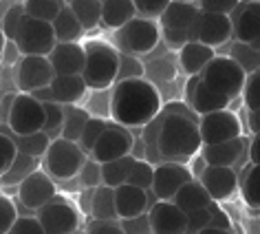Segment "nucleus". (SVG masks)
Returning a JSON list of instances; mask_svg holds the SVG:
<instances>
[{"label": "nucleus", "mask_w": 260, "mask_h": 234, "mask_svg": "<svg viewBox=\"0 0 260 234\" xmlns=\"http://www.w3.org/2000/svg\"><path fill=\"white\" fill-rule=\"evenodd\" d=\"M86 161H88V155L82 151L80 144L57 137L53 139L47 157H44V166H47V172L53 179H73V177H80Z\"/></svg>", "instance_id": "6"}, {"label": "nucleus", "mask_w": 260, "mask_h": 234, "mask_svg": "<svg viewBox=\"0 0 260 234\" xmlns=\"http://www.w3.org/2000/svg\"><path fill=\"white\" fill-rule=\"evenodd\" d=\"M88 234H126L121 230L119 223H115V221H93V223L88 225Z\"/></svg>", "instance_id": "55"}, {"label": "nucleus", "mask_w": 260, "mask_h": 234, "mask_svg": "<svg viewBox=\"0 0 260 234\" xmlns=\"http://www.w3.org/2000/svg\"><path fill=\"white\" fill-rule=\"evenodd\" d=\"M34 172H38V159L20 153V157H18L16 164L11 166V170L0 174V179H3V186H20L22 181L29 179Z\"/></svg>", "instance_id": "36"}, {"label": "nucleus", "mask_w": 260, "mask_h": 234, "mask_svg": "<svg viewBox=\"0 0 260 234\" xmlns=\"http://www.w3.org/2000/svg\"><path fill=\"white\" fill-rule=\"evenodd\" d=\"M24 16H27L24 3H14L5 9V14H3V38L5 40H9V42L16 40L18 31H20V27H22Z\"/></svg>", "instance_id": "37"}, {"label": "nucleus", "mask_w": 260, "mask_h": 234, "mask_svg": "<svg viewBox=\"0 0 260 234\" xmlns=\"http://www.w3.org/2000/svg\"><path fill=\"white\" fill-rule=\"evenodd\" d=\"M135 159L133 155L123 159H117V161H108V164H102V179H104V186H110V188H119L128 181V174L135 166Z\"/></svg>", "instance_id": "32"}, {"label": "nucleus", "mask_w": 260, "mask_h": 234, "mask_svg": "<svg viewBox=\"0 0 260 234\" xmlns=\"http://www.w3.org/2000/svg\"><path fill=\"white\" fill-rule=\"evenodd\" d=\"M106 126H108V120H104V117H90L88 120V124H86V128H84V133H82V139L77 141L80 148L88 155V157L93 155L97 141H100L104 131H106Z\"/></svg>", "instance_id": "39"}, {"label": "nucleus", "mask_w": 260, "mask_h": 234, "mask_svg": "<svg viewBox=\"0 0 260 234\" xmlns=\"http://www.w3.org/2000/svg\"><path fill=\"white\" fill-rule=\"evenodd\" d=\"M152 234H185L187 232V214L174 201H157L150 210Z\"/></svg>", "instance_id": "17"}, {"label": "nucleus", "mask_w": 260, "mask_h": 234, "mask_svg": "<svg viewBox=\"0 0 260 234\" xmlns=\"http://www.w3.org/2000/svg\"><path fill=\"white\" fill-rule=\"evenodd\" d=\"M199 181L205 186V190L210 192L212 201H218V203L234 197V194L240 190V179H238L236 170L227 168V166H207Z\"/></svg>", "instance_id": "18"}, {"label": "nucleus", "mask_w": 260, "mask_h": 234, "mask_svg": "<svg viewBox=\"0 0 260 234\" xmlns=\"http://www.w3.org/2000/svg\"><path fill=\"white\" fill-rule=\"evenodd\" d=\"M240 197L251 210H260V166L251 164L240 177Z\"/></svg>", "instance_id": "31"}, {"label": "nucleus", "mask_w": 260, "mask_h": 234, "mask_svg": "<svg viewBox=\"0 0 260 234\" xmlns=\"http://www.w3.org/2000/svg\"><path fill=\"white\" fill-rule=\"evenodd\" d=\"M55 80V69L49 57L24 55L14 67V84L18 93L34 95L42 89H49Z\"/></svg>", "instance_id": "8"}, {"label": "nucleus", "mask_w": 260, "mask_h": 234, "mask_svg": "<svg viewBox=\"0 0 260 234\" xmlns=\"http://www.w3.org/2000/svg\"><path fill=\"white\" fill-rule=\"evenodd\" d=\"M3 131L9 133V126H3ZM11 137H14V141L18 144L22 155H29V157H36V159L47 157L49 148H51V144H53V139H51L44 131L34 133V135H11Z\"/></svg>", "instance_id": "28"}, {"label": "nucleus", "mask_w": 260, "mask_h": 234, "mask_svg": "<svg viewBox=\"0 0 260 234\" xmlns=\"http://www.w3.org/2000/svg\"><path fill=\"white\" fill-rule=\"evenodd\" d=\"M69 7L86 31L102 24V0H71Z\"/></svg>", "instance_id": "33"}, {"label": "nucleus", "mask_w": 260, "mask_h": 234, "mask_svg": "<svg viewBox=\"0 0 260 234\" xmlns=\"http://www.w3.org/2000/svg\"><path fill=\"white\" fill-rule=\"evenodd\" d=\"M20 214H18V206L9 194H0V234H7L11 227L18 223Z\"/></svg>", "instance_id": "43"}, {"label": "nucleus", "mask_w": 260, "mask_h": 234, "mask_svg": "<svg viewBox=\"0 0 260 234\" xmlns=\"http://www.w3.org/2000/svg\"><path fill=\"white\" fill-rule=\"evenodd\" d=\"M174 203H177L185 214H190V212H197V210H205V208H210L212 197H210V192L205 190V186L201 184L199 179H192L190 184H185L179 190V194L174 197Z\"/></svg>", "instance_id": "27"}, {"label": "nucleus", "mask_w": 260, "mask_h": 234, "mask_svg": "<svg viewBox=\"0 0 260 234\" xmlns=\"http://www.w3.org/2000/svg\"><path fill=\"white\" fill-rule=\"evenodd\" d=\"M80 234H88V232H80Z\"/></svg>", "instance_id": "63"}, {"label": "nucleus", "mask_w": 260, "mask_h": 234, "mask_svg": "<svg viewBox=\"0 0 260 234\" xmlns=\"http://www.w3.org/2000/svg\"><path fill=\"white\" fill-rule=\"evenodd\" d=\"M121 53L115 44L104 40H90L86 44V69H84V82L90 91H106L117 84Z\"/></svg>", "instance_id": "3"}, {"label": "nucleus", "mask_w": 260, "mask_h": 234, "mask_svg": "<svg viewBox=\"0 0 260 234\" xmlns=\"http://www.w3.org/2000/svg\"><path fill=\"white\" fill-rule=\"evenodd\" d=\"M67 110V117H64V128H62V137L69 139V141H80L82 139V133L86 128L88 120L93 115L84 108H77V106H64Z\"/></svg>", "instance_id": "34"}, {"label": "nucleus", "mask_w": 260, "mask_h": 234, "mask_svg": "<svg viewBox=\"0 0 260 234\" xmlns=\"http://www.w3.org/2000/svg\"><path fill=\"white\" fill-rule=\"evenodd\" d=\"M161 95L157 86L146 80H126L115 84L110 95V115L113 122L126 128H144L161 113Z\"/></svg>", "instance_id": "2"}, {"label": "nucleus", "mask_w": 260, "mask_h": 234, "mask_svg": "<svg viewBox=\"0 0 260 234\" xmlns=\"http://www.w3.org/2000/svg\"><path fill=\"white\" fill-rule=\"evenodd\" d=\"M7 234H47L38 217H20L18 223L11 227Z\"/></svg>", "instance_id": "52"}, {"label": "nucleus", "mask_w": 260, "mask_h": 234, "mask_svg": "<svg viewBox=\"0 0 260 234\" xmlns=\"http://www.w3.org/2000/svg\"><path fill=\"white\" fill-rule=\"evenodd\" d=\"M201 14L199 3H187V0H170L166 14L161 16V29H177V31H190Z\"/></svg>", "instance_id": "23"}, {"label": "nucleus", "mask_w": 260, "mask_h": 234, "mask_svg": "<svg viewBox=\"0 0 260 234\" xmlns=\"http://www.w3.org/2000/svg\"><path fill=\"white\" fill-rule=\"evenodd\" d=\"M249 47H251V49H256V51H260V40H258V42H253V44H249Z\"/></svg>", "instance_id": "62"}, {"label": "nucleus", "mask_w": 260, "mask_h": 234, "mask_svg": "<svg viewBox=\"0 0 260 234\" xmlns=\"http://www.w3.org/2000/svg\"><path fill=\"white\" fill-rule=\"evenodd\" d=\"M249 161L260 166V135H253V139L249 141Z\"/></svg>", "instance_id": "57"}, {"label": "nucleus", "mask_w": 260, "mask_h": 234, "mask_svg": "<svg viewBox=\"0 0 260 234\" xmlns=\"http://www.w3.org/2000/svg\"><path fill=\"white\" fill-rule=\"evenodd\" d=\"M159 128V151L166 161L185 164L203 151L201 137V115H197L187 104L170 102L161 108Z\"/></svg>", "instance_id": "1"}, {"label": "nucleus", "mask_w": 260, "mask_h": 234, "mask_svg": "<svg viewBox=\"0 0 260 234\" xmlns=\"http://www.w3.org/2000/svg\"><path fill=\"white\" fill-rule=\"evenodd\" d=\"M148 192L141 190L137 186H130V184H123L119 188H115V203H117V214H119V221L121 219H133V217H139V214L148 212Z\"/></svg>", "instance_id": "22"}, {"label": "nucleus", "mask_w": 260, "mask_h": 234, "mask_svg": "<svg viewBox=\"0 0 260 234\" xmlns=\"http://www.w3.org/2000/svg\"><path fill=\"white\" fill-rule=\"evenodd\" d=\"M119 225H121V230L126 234H152L150 214L148 212L139 214V217H133V219H121Z\"/></svg>", "instance_id": "48"}, {"label": "nucleus", "mask_w": 260, "mask_h": 234, "mask_svg": "<svg viewBox=\"0 0 260 234\" xmlns=\"http://www.w3.org/2000/svg\"><path fill=\"white\" fill-rule=\"evenodd\" d=\"M214 57H216V49L205 47V44H201V42H187L179 53V64H181V69H183V73L194 77V75L203 73L205 67Z\"/></svg>", "instance_id": "25"}, {"label": "nucleus", "mask_w": 260, "mask_h": 234, "mask_svg": "<svg viewBox=\"0 0 260 234\" xmlns=\"http://www.w3.org/2000/svg\"><path fill=\"white\" fill-rule=\"evenodd\" d=\"M80 179H82V186L84 188H100V186H104L102 164H100V161H95L93 157H88L86 166H84L82 172H80Z\"/></svg>", "instance_id": "47"}, {"label": "nucleus", "mask_w": 260, "mask_h": 234, "mask_svg": "<svg viewBox=\"0 0 260 234\" xmlns=\"http://www.w3.org/2000/svg\"><path fill=\"white\" fill-rule=\"evenodd\" d=\"M185 104L190 106L197 115H210L216 110H227L230 108V100L218 93H214L212 89L205 86V82L201 80V75H194L185 84Z\"/></svg>", "instance_id": "16"}, {"label": "nucleus", "mask_w": 260, "mask_h": 234, "mask_svg": "<svg viewBox=\"0 0 260 234\" xmlns=\"http://www.w3.org/2000/svg\"><path fill=\"white\" fill-rule=\"evenodd\" d=\"M44 110H47V124H44V133H47L51 139H57L55 135H60V137H62L64 117H67V110H64V106H62V104H57V102H44Z\"/></svg>", "instance_id": "41"}, {"label": "nucleus", "mask_w": 260, "mask_h": 234, "mask_svg": "<svg viewBox=\"0 0 260 234\" xmlns=\"http://www.w3.org/2000/svg\"><path fill=\"white\" fill-rule=\"evenodd\" d=\"M194 179L192 170L185 164L179 161H164V164L154 166V184L152 192L159 201H174L179 190L185 184H190Z\"/></svg>", "instance_id": "13"}, {"label": "nucleus", "mask_w": 260, "mask_h": 234, "mask_svg": "<svg viewBox=\"0 0 260 234\" xmlns=\"http://www.w3.org/2000/svg\"><path fill=\"white\" fill-rule=\"evenodd\" d=\"M210 214H212V225L210 227H220V230H232V219L223 208H220L218 201H212L210 203Z\"/></svg>", "instance_id": "53"}, {"label": "nucleus", "mask_w": 260, "mask_h": 234, "mask_svg": "<svg viewBox=\"0 0 260 234\" xmlns=\"http://www.w3.org/2000/svg\"><path fill=\"white\" fill-rule=\"evenodd\" d=\"M238 7V0H201L199 9L205 14H218V16H232Z\"/></svg>", "instance_id": "49"}, {"label": "nucleus", "mask_w": 260, "mask_h": 234, "mask_svg": "<svg viewBox=\"0 0 260 234\" xmlns=\"http://www.w3.org/2000/svg\"><path fill=\"white\" fill-rule=\"evenodd\" d=\"M227 55H230L232 60H236L240 67L245 69V73H247V75H251V73H256V71H260V51L251 49L249 44L236 42Z\"/></svg>", "instance_id": "38"}, {"label": "nucleus", "mask_w": 260, "mask_h": 234, "mask_svg": "<svg viewBox=\"0 0 260 234\" xmlns=\"http://www.w3.org/2000/svg\"><path fill=\"white\" fill-rule=\"evenodd\" d=\"M18 93H5L3 95V126L7 124L9 115H11V108H14V102H16Z\"/></svg>", "instance_id": "56"}, {"label": "nucleus", "mask_w": 260, "mask_h": 234, "mask_svg": "<svg viewBox=\"0 0 260 234\" xmlns=\"http://www.w3.org/2000/svg\"><path fill=\"white\" fill-rule=\"evenodd\" d=\"M64 7H67V3H62V0H24L27 16L49 24H53L57 20V16L62 14Z\"/></svg>", "instance_id": "35"}, {"label": "nucleus", "mask_w": 260, "mask_h": 234, "mask_svg": "<svg viewBox=\"0 0 260 234\" xmlns=\"http://www.w3.org/2000/svg\"><path fill=\"white\" fill-rule=\"evenodd\" d=\"M243 104L247 110H260V71L247 75V84L243 91Z\"/></svg>", "instance_id": "46"}, {"label": "nucleus", "mask_w": 260, "mask_h": 234, "mask_svg": "<svg viewBox=\"0 0 260 234\" xmlns=\"http://www.w3.org/2000/svg\"><path fill=\"white\" fill-rule=\"evenodd\" d=\"M126 184L130 186H137L141 188V190H152V184H154V166L150 164V161L146 159H137L133 166V170H130L128 174V181Z\"/></svg>", "instance_id": "40"}, {"label": "nucleus", "mask_w": 260, "mask_h": 234, "mask_svg": "<svg viewBox=\"0 0 260 234\" xmlns=\"http://www.w3.org/2000/svg\"><path fill=\"white\" fill-rule=\"evenodd\" d=\"M57 194H55L53 177L44 170L34 172L29 179H24L18 186V199H20V203L36 212H40L44 206H49Z\"/></svg>", "instance_id": "15"}, {"label": "nucleus", "mask_w": 260, "mask_h": 234, "mask_svg": "<svg viewBox=\"0 0 260 234\" xmlns=\"http://www.w3.org/2000/svg\"><path fill=\"white\" fill-rule=\"evenodd\" d=\"M249 141L245 137H238L234 141H225V144H216V146H203V159L207 161V166H227L234 168L238 166V161L243 159L245 153H249Z\"/></svg>", "instance_id": "21"}, {"label": "nucleus", "mask_w": 260, "mask_h": 234, "mask_svg": "<svg viewBox=\"0 0 260 234\" xmlns=\"http://www.w3.org/2000/svg\"><path fill=\"white\" fill-rule=\"evenodd\" d=\"M49 60L55 69V75H82L86 69V44L57 42Z\"/></svg>", "instance_id": "20"}, {"label": "nucleus", "mask_w": 260, "mask_h": 234, "mask_svg": "<svg viewBox=\"0 0 260 234\" xmlns=\"http://www.w3.org/2000/svg\"><path fill=\"white\" fill-rule=\"evenodd\" d=\"M18 49H20L22 57L24 55H38V57H49L57 47V38L53 24L36 20L31 16H24L22 27L18 31L16 40Z\"/></svg>", "instance_id": "7"}, {"label": "nucleus", "mask_w": 260, "mask_h": 234, "mask_svg": "<svg viewBox=\"0 0 260 234\" xmlns=\"http://www.w3.org/2000/svg\"><path fill=\"white\" fill-rule=\"evenodd\" d=\"M137 77H144V62L137 60V55L121 53L119 73H117V84L126 82V80H137Z\"/></svg>", "instance_id": "45"}, {"label": "nucleus", "mask_w": 260, "mask_h": 234, "mask_svg": "<svg viewBox=\"0 0 260 234\" xmlns=\"http://www.w3.org/2000/svg\"><path fill=\"white\" fill-rule=\"evenodd\" d=\"M53 29H55L57 42H80L84 31H86L82 27V22L77 20V16L73 14V9L69 7V3L62 9V14L57 16V20L53 22Z\"/></svg>", "instance_id": "29"}, {"label": "nucleus", "mask_w": 260, "mask_h": 234, "mask_svg": "<svg viewBox=\"0 0 260 234\" xmlns=\"http://www.w3.org/2000/svg\"><path fill=\"white\" fill-rule=\"evenodd\" d=\"M170 0H135V9H137V18H146V20H161L166 14Z\"/></svg>", "instance_id": "44"}, {"label": "nucleus", "mask_w": 260, "mask_h": 234, "mask_svg": "<svg viewBox=\"0 0 260 234\" xmlns=\"http://www.w3.org/2000/svg\"><path fill=\"white\" fill-rule=\"evenodd\" d=\"M90 217L97 219V221H119V214H117V203H115V188H110V186L95 188Z\"/></svg>", "instance_id": "30"}, {"label": "nucleus", "mask_w": 260, "mask_h": 234, "mask_svg": "<svg viewBox=\"0 0 260 234\" xmlns=\"http://www.w3.org/2000/svg\"><path fill=\"white\" fill-rule=\"evenodd\" d=\"M161 38H164V42L168 44V49L179 51V53H181V49L190 42V34H187V31H177V29H161Z\"/></svg>", "instance_id": "51"}, {"label": "nucleus", "mask_w": 260, "mask_h": 234, "mask_svg": "<svg viewBox=\"0 0 260 234\" xmlns=\"http://www.w3.org/2000/svg\"><path fill=\"white\" fill-rule=\"evenodd\" d=\"M51 91H53V100L57 104H62V106H75L86 95L88 86L82 75H55L53 84H51Z\"/></svg>", "instance_id": "26"}, {"label": "nucleus", "mask_w": 260, "mask_h": 234, "mask_svg": "<svg viewBox=\"0 0 260 234\" xmlns=\"http://www.w3.org/2000/svg\"><path fill=\"white\" fill-rule=\"evenodd\" d=\"M18 157H20V148L9 133L3 131V135H0V174L9 172Z\"/></svg>", "instance_id": "42"}, {"label": "nucleus", "mask_w": 260, "mask_h": 234, "mask_svg": "<svg viewBox=\"0 0 260 234\" xmlns=\"http://www.w3.org/2000/svg\"><path fill=\"white\" fill-rule=\"evenodd\" d=\"M199 234H234V230H220V227H205L203 232Z\"/></svg>", "instance_id": "61"}, {"label": "nucleus", "mask_w": 260, "mask_h": 234, "mask_svg": "<svg viewBox=\"0 0 260 234\" xmlns=\"http://www.w3.org/2000/svg\"><path fill=\"white\" fill-rule=\"evenodd\" d=\"M161 24L146 18H135L126 27L115 31V47L126 55H146L159 44Z\"/></svg>", "instance_id": "5"}, {"label": "nucleus", "mask_w": 260, "mask_h": 234, "mask_svg": "<svg viewBox=\"0 0 260 234\" xmlns=\"http://www.w3.org/2000/svg\"><path fill=\"white\" fill-rule=\"evenodd\" d=\"M38 221L47 234H75L80 227V212L62 197H55L38 212Z\"/></svg>", "instance_id": "14"}, {"label": "nucleus", "mask_w": 260, "mask_h": 234, "mask_svg": "<svg viewBox=\"0 0 260 234\" xmlns=\"http://www.w3.org/2000/svg\"><path fill=\"white\" fill-rule=\"evenodd\" d=\"M190 34V42H201L205 47H223L225 42L232 40L234 36V24L230 16H218V14H205L201 11L197 22L192 24Z\"/></svg>", "instance_id": "11"}, {"label": "nucleus", "mask_w": 260, "mask_h": 234, "mask_svg": "<svg viewBox=\"0 0 260 234\" xmlns=\"http://www.w3.org/2000/svg\"><path fill=\"white\" fill-rule=\"evenodd\" d=\"M20 60H22V53H20V49H18V44L5 40L3 42V67L5 69H14Z\"/></svg>", "instance_id": "54"}, {"label": "nucleus", "mask_w": 260, "mask_h": 234, "mask_svg": "<svg viewBox=\"0 0 260 234\" xmlns=\"http://www.w3.org/2000/svg\"><path fill=\"white\" fill-rule=\"evenodd\" d=\"M212 225V214H210V208L205 210H197V212H190L187 214V232L185 234H199L203 232L205 227Z\"/></svg>", "instance_id": "50"}, {"label": "nucleus", "mask_w": 260, "mask_h": 234, "mask_svg": "<svg viewBox=\"0 0 260 234\" xmlns=\"http://www.w3.org/2000/svg\"><path fill=\"white\" fill-rule=\"evenodd\" d=\"M137 18L135 0H102V24L104 29L119 31Z\"/></svg>", "instance_id": "24"}, {"label": "nucleus", "mask_w": 260, "mask_h": 234, "mask_svg": "<svg viewBox=\"0 0 260 234\" xmlns=\"http://www.w3.org/2000/svg\"><path fill=\"white\" fill-rule=\"evenodd\" d=\"M205 168H207V161L203 159V155H197V159L192 161V174H194V179H201V174L205 172Z\"/></svg>", "instance_id": "58"}, {"label": "nucleus", "mask_w": 260, "mask_h": 234, "mask_svg": "<svg viewBox=\"0 0 260 234\" xmlns=\"http://www.w3.org/2000/svg\"><path fill=\"white\" fill-rule=\"evenodd\" d=\"M201 80L205 82L207 89H212L214 93L223 95L232 102L234 97L243 95L245 84H247V73L230 55H216L201 73Z\"/></svg>", "instance_id": "4"}, {"label": "nucleus", "mask_w": 260, "mask_h": 234, "mask_svg": "<svg viewBox=\"0 0 260 234\" xmlns=\"http://www.w3.org/2000/svg\"><path fill=\"white\" fill-rule=\"evenodd\" d=\"M133 157L135 159H146V144H144V139H135Z\"/></svg>", "instance_id": "60"}, {"label": "nucleus", "mask_w": 260, "mask_h": 234, "mask_svg": "<svg viewBox=\"0 0 260 234\" xmlns=\"http://www.w3.org/2000/svg\"><path fill=\"white\" fill-rule=\"evenodd\" d=\"M199 128H201V137H203V146H216L243 137V126H240L236 113L230 108L203 115Z\"/></svg>", "instance_id": "10"}, {"label": "nucleus", "mask_w": 260, "mask_h": 234, "mask_svg": "<svg viewBox=\"0 0 260 234\" xmlns=\"http://www.w3.org/2000/svg\"><path fill=\"white\" fill-rule=\"evenodd\" d=\"M44 124H47V110H44V104L34 95L27 93H18L14 108H11V115L7 120L9 133L11 135H34L44 131Z\"/></svg>", "instance_id": "9"}, {"label": "nucleus", "mask_w": 260, "mask_h": 234, "mask_svg": "<svg viewBox=\"0 0 260 234\" xmlns=\"http://www.w3.org/2000/svg\"><path fill=\"white\" fill-rule=\"evenodd\" d=\"M133 148H135L133 133L126 126L117 124V122H108L106 131H104L100 141H97L90 157L95 161H100V164H108V161H117V159L133 155Z\"/></svg>", "instance_id": "12"}, {"label": "nucleus", "mask_w": 260, "mask_h": 234, "mask_svg": "<svg viewBox=\"0 0 260 234\" xmlns=\"http://www.w3.org/2000/svg\"><path fill=\"white\" fill-rule=\"evenodd\" d=\"M247 115H249V131L253 135H260V110H251Z\"/></svg>", "instance_id": "59"}, {"label": "nucleus", "mask_w": 260, "mask_h": 234, "mask_svg": "<svg viewBox=\"0 0 260 234\" xmlns=\"http://www.w3.org/2000/svg\"><path fill=\"white\" fill-rule=\"evenodd\" d=\"M230 18L234 24V38H236V42L253 44L260 40V0L238 3L236 11Z\"/></svg>", "instance_id": "19"}]
</instances>
